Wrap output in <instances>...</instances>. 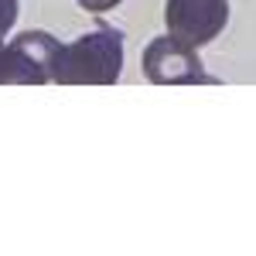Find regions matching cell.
Wrapping results in <instances>:
<instances>
[{
    "instance_id": "obj_3",
    "label": "cell",
    "mask_w": 256,
    "mask_h": 256,
    "mask_svg": "<svg viewBox=\"0 0 256 256\" xmlns=\"http://www.w3.org/2000/svg\"><path fill=\"white\" fill-rule=\"evenodd\" d=\"M144 76L154 86H198V82H216L198 58V48L184 44L174 34L154 38L144 48Z\"/></svg>"
},
{
    "instance_id": "obj_1",
    "label": "cell",
    "mask_w": 256,
    "mask_h": 256,
    "mask_svg": "<svg viewBox=\"0 0 256 256\" xmlns=\"http://www.w3.org/2000/svg\"><path fill=\"white\" fill-rule=\"evenodd\" d=\"M123 72V31L99 20L96 31L62 44L52 82L58 86H113Z\"/></svg>"
},
{
    "instance_id": "obj_5",
    "label": "cell",
    "mask_w": 256,
    "mask_h": 256,
    "mask_svg": "<svg viewBox=\"0 0 256 256\" xmlns=\"http://www.w3.org/2000/svg\"><path fill=\"white\" fill-rule=\"evenodd\" d=\"M18 14H20V0H0V48H4V41L10 34Z\"/></svg>"
},
{
    "instance_id": "obj_2",
    "label": "cell",
    "mask_w": 256,
    "mask_h": 256,
    "mask_svg": "<svg viewBox=\"0 0 256 256\" xmlns=\"http://www.w3.org/2000/svg\"><path fill=\"white\" fill-rule=\"evenodd\" d=\"M62 41L48 31H20L0 48V86H44L52 82Z\"/></svg>"
},
{
    "instance_id": "obj_4",
    "label": "cell",
    "mask_w": 256,
    "mask_h": 256,
    "mask_svg": "<svg viewBox=\"0 0 256 256\" xmlns=\"http://www.w3.org/2000/svg\"><path fill=\"white\" fill-rule=\"evenodd\" d=\"M164 24H168V34L181 38L192 48H202L216 41L229 24V0H168Z\"/></svg>"
},
{
    "instance_id": "obj_6",
    "label": "cell",
    "mask_w": 256,
    "mask_h": 256,
    "mask_svg": "<svg viewBox=\"0 0 256 256\" xmlns=\"http://www.w3.org/2000/svg\"><path fill=\"white\" fill-rule=\"evenodd\" d=\"M120 4H123V0H79V7L89 10V14H106V10H113Z\"/></svg>"
}]
</instances>
